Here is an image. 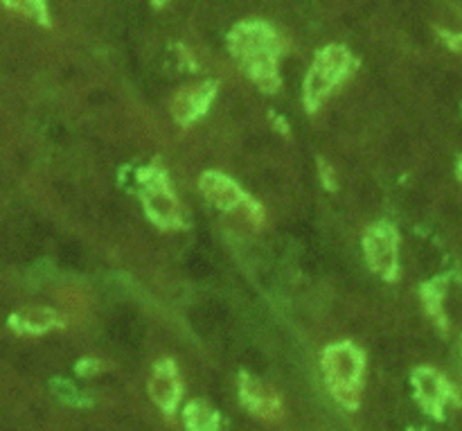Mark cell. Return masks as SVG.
Instances as JSON below:
<instances>
[{
    "label": "cell",
    "mask_w": 462,
    "mask_h": 431,
    "mask_svg": "<svg viewBox=\"0 0 462 431\" xmlns=\"http://www.w3.org/2000/svg\"><path fill=\"white\" fill-rule=\"evenodd\" d=\"M228 45L242 70L260 86L264 93H275L280 86V54L282 41L273 27L264 21H246L235 25Z\"/></svg>",
    "instance_id": "obj_1"
},
{
    "label": "cell",
    "mask_w": 462,
    "mask_h": 431,
    "mask_svg": "<svg viewBox=\"0 0 462 431\" xmlns=\"http://www.w3.org/2000/svg\"><path fill=\"white\" fill-rule=\"evenodd\" d=\"M325 384L334 400L346 409L355 411L361 405V389H364V352L350 342L332 343L320 357Z\"/></svg>",
    "instance_id": "obj_2"
},
{
    "label": "cell",
    "mask_w": 462,
    "mask_h": 431,
    "mask_svg": "<svg viewBox=\"0 0 462 431\" xmlns=\"http://www.w3.org/2000/svg\"><path fill=\"white\" fill-rule=\"evenodd\" d=\"M356 68V59L352 57V52L343 45H328V48L319 50L314 63H311L310 72L305 77V99L307 111L314 113L319 111L320 104H325V99L334 93L338 84L350 77V72Z\"/></svg>",
    "instance_id": "obj_3"
},
{
    "label": "cell",
    "mask_w": 462,
    "mask_h": 431,
    "mask_svg": "<svg viewBox=\"0 0 462 431\" xmlns=\"http://www.w3.org/2000/svg\"><path fill=\"white\" fill-rule=\"evenodd\" d=\"M140 197L149 220L161 229H179L180 203L167 181L165 172L158 167H144L140 172Z\"/></svg>",
    "instance_id": "obj_4"
},
{
    "label": "cell",
    "mask_w": 462,
    "mask_h": 431,
    "mask_svg": "<svg viewBox=\"0 0 462 431\" xmlns=\"http://www.w3.org/2000/svg\"><path fill=\"white\" fill-rule=\"evenodd\" d=\"M199 190L203 192V197L217 206L219 211L226 212H237L244 211L248 215V221H262V208L239 188L237 181H233L230 176L221 174V172H206L199 181Z\"/></svg>",
    "instance_id": "obj_5"
},
{
    "label": "cell",
    "mask_w": 462,
    "mask_h": 431,
    "mask_svg": "<svg viewBox=\"0 0 462 431\" xmlns=\"http://www.w3.org/2000/svg\"><path fill=\"white\" fill-rule=\"evenodd\" d=\"M397 247H400V239H397V230L391 224L379 221V224L370 226L368 233L364 235V253L373 274H377L383 280L397 278V269H400Z\"/></svg>",
    "instance_id": "obj_6"
},
{
    "label": "cell",
    "mask_w": 462,
    "mask_h": 431,
    "mask_svg": "<svg viewBox=\"0 0 462 431\" xmlns=\"http://www.w3.org/2000/svg\"><path fill=\"white\" fill-rule=\"evenodd\" d=\"M413 387L415 393H418L420 405H422L433 418H442L445 407L449 405V402H456V405H458V396L454 393L451 384L447 382L438 370L427 369V366H422V369H418L413 373Z\"/></svg>",
    "instance_id": "obj_7"
},
{
    "label": "cell",
    "mask_w": 462,
    "mask_h": 431,
    "mask_svg": "<svg viewBox=\"0 0 462 431\" xmlns=\"http://www.w3.org/2000/svg\"><path fill=\"white\" fill-rule=\"evenodd\" d=\"M217 98V81H201L180 89L171 99V116L180 126H189L203 117L210 108L212 99Z\"/></svg>",
    "instance_id": "obj_8"
},
{
    "label": "cell",
    "mask_w": 462,
    "mask_h": 431,
    "mask_svg": "<svg viewBox=\"0 0 462 431\" xmlns=\"http://www.w3.org/2000/svg\"><path fill=\"white\" fill-rule=\"evenodd\" d=\"M239 398H242V405L255 418L266 420V423H278L282 418V400H280L278 393L271 387H266L264 382H260L257 378H253V375L242 373V379H239Z\"/></svg>",
    "instance_id": "obj_9"
},
{
    "label": "cell",
    "mask_w": 462,
    "mask_h": 431,
    "mask_svg": "<svg viewBox=\"0 0 462 431\" xmlns=\"http://www.w3.org/2000/svg\"><path fill=\"white\" fill-rule=\"evenodd\" d=\"M180 378L179 369L171 360H161L153 366V373L149 378V396H152L153 405L161 407L165 414H174L176 405L180 400Z\"/></svg>",
    "instance_id": "obj_10"
},
{
    "label": "cell",
    "mask_w": 462,
    "mask_h": 431,
    "mask_svg": "<svg viewBox=\"0 0 462 431\" xmlns=\"http://www.w3.org/2000/svg\"><path fill=\"white\" fill-rule=\"evenodd\" d=\"M59 323L61 321H59V316L50 307H30V310L16 312V314L9 316L12 330L21 334H43L48 330L57 328Z\"/></svg>",
    "instance_id": "obj_11"
},
{
    "label": "cell",
    "mask_w": 462,
    "mask_h": 431,
    "mask_svg": "<svg viewBox=\"0 0 462 431\" xmlns=\"http://www.w3.org/2000/svg\"><path fill=\"white\" fill-rule=\"evenodd\" d=\"M188 431H219V414L206 402H189L183 411Z\"/></svg>",
    "instance_id": "obj_12"
},
{
    "label": "cell",
    "mask_w": 462,
    "mask_h": 431,
    "mask_svg": "<svg viewBox=\"0 0 462 431\" xmlns=\"http://www.w3.org/2000/svg\"><path fill=\"white\" fill-rule=\"evenodd\" d=\"M422 298H424V305H427L429 316L436 321L438 328L447 330V316H445V310H442V298H445V292H442L440 280L424 285Z\"/></svg>",
    "instance_id": "obj_13"
},
{
    "label": "cell",
    "mask_w": 462,
    "mask_h": 431,
    "mask_svg": "<svg viewBox=\"0 0 462 431\" xmlns=\"http://www.w3.org/2000/svg\"><path fill=\"white\" fill-rule=\"evenodd\" d=\"M3 3L5 7H9L12 12L23 14V16L41 23V25H50V14L45 0H3Z\"/></svg>",
    "instance_id": "obj_14"
},
{
    "label": "cell",
    "mask_w": 462,
    "mask_h": 431,
    "mask_svg": "<svg viewBox=\"0 0 462 431\" xmlns=\"http://www.w3.org/2000/svg\"><path fill=\"white\" fill-rule=\"evenodd\" d=\"M54 393H57L59 398H61L63 402H72V405H81V400H77L79 398V393L75 391V387L68 382H63V379H57V382L52 384Z\"/></svg>",
    "instance_id": "obj_15"
},
{
    "label": "cell",
    "mask_w": 462,
    "mask_h": 431,
    "mask_svg": "<svg viewBox=\"0 0 462 431\" xmlns=\"http://www.w3.org/2000/svg\"><path fill=\"white\" fill-rule=\"evenodd\" d=\"M440 36H442V41H445V43L449 45V50H454V52H460L462 54V34H460V32L440 30Z\"/></svg>",
    "instance_id": "obj_16"
},
{
    "label": "cell",
    "mask_w": 462,
    "mask_h": 431,
    "mask_svg": "<svg viewBox=\"0 0 462 431\" xmlns=\"http://www.w3.org/2000/svg\"><path fill=\"white\" fill-rule=\"evenodd\" d=\"M97 370H99V366L95 360H81V364L77 366V373L79 375H93V373H97Z\"/></svg>",
    "instance_id": "obj_17"
},
{
    "label": "cell",
    "mask_w": 462,
    "mask_h": 431,
    "mask_svg": "<svg viewBox=\"0 0 462 431\" xmlns=\"http://www.w3.org/2000/svg\"><path fill=\"white\" fill-rule=\"evenodd\" d=\"M458 179L462 181V161H460V165H458Z\"/></svg>",
    "instance_id": "obj_18"
},
{
    "label": "cell",
    "mask_w": 462,
    "mask_h": 431,
    "mask_svg": "<svg viewBox=\"0 0 462 431\" xmlns=\"http://www.w3.org/2000/svg\"><path fill=\"white\" fill-rule=\"evenodd\" d=\"M167 0H153V5H165Z\"/></svg>",
    "instance_id": "obj_19"
}]
</instances>
